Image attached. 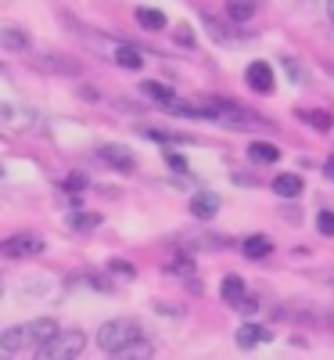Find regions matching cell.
<instances>
[{
    "instance_id": "12",
    "label": "cell",
    "mask_w": 334,
    "mask_h": 360,
    "mask_svg": "<svg viewBox=\"0 0 334 360\" xmlns=\"http://www.w3.org/2000/svg\"><path fill=\"white\" fill-rule=\"evenodd\" d=\"M248 159L259 162V166H269V162L281 159V148H277V144H266V141H255V144L248 148Z\"/></svg>"
},
{
    "instance_id": "11",
    "label": "cell",
    "mask_w": 334,
    "mask_h": 360,
    "mask_svg": "<svg viewBox=\"0 0 334 360\" xmlns=\"http://www.w3.org/2000/svg\"><path fill=\"white\" fill-rule=\"evenodd\" d=\"M273 191H277L281 198H298L302 195V176L298 173H281L277 180H273Z\"/></svg>"
},
{
    "instance_id": "20",
    "label": "cell",
    "mask_w": 334,
    "mask_h": 360,
    "mask_svg": "<svg viewBox=\"0 0 334 360\" xmlns=\"http://www.w3.org/2000/svg\"><path fill=\"white\" fill-rule=\"evenodd\" d=\"M44 65H47V69H69V72H76V69H79L76 62H69V58H54V54H51V58H44Z\"/></svg>"
},
{
    "instance_id": "22",
    "label": "cell",
    "mask_w": 334,
    "mask_h": 360,
    "mask_svg": "<svg viewBox=\"0 0 334 360\" xmlns=\"http://www.w3.org/2000/svg\"><path fill=\"white\" fill-rule=\"evenodd\" d=\"M316 227H320V234L330 238V234H334V213H320V217H316Z\"/></svg>"
},
{
    "instance_id": "27",
    "label": "cell",
    "mask_w": 334,
    "mask_h": 360,
    "mask_svg": "<svg viewBox=\"0 0 334 360\" xmlns=\"http://www.w3.org/2000/svg\"><path fill=\"white\" fill-rule=\"evenodd\" d=\"M327 176H330V180H334V159H330V162H327Z\"/></svg>"
},
{
    "instance_id": "19",
    "label": "cell",
    "mask_w": 334,
    "mask_h": 360,
    "mask_svg": "<svg viewBox=\"0 0 334 360\" xmlns=\"http://www.w3.org/2000/svg\"><path fill=\"white\" fill-rule=\"evenodd\" d=\"M69 224H72L76 231H83V227L90 231V227H98V217H90V213H72V217H69Z\"/></svg>"
},
{
    "instance_id": "4",
    "label": "cell",
    "mask_w": 334,
    "mask_h": 360,
    "mask_svg": "<svg viewBox=\"0 0 334 360\" xmlns=\"http://www.w3.org/2000/svg\"><path fill=\"white\" fill-rule=\"evenodd\" d=\"M98 155L108 162V166H115V169H123V173H133V152H130V148L126 144H101L98 148Z\"/></svg>"
},
{
    "instance_id": "21",
    "label": "cell",
    "mask_w": 334,
    "mask_h": 360,
    "mask_svg": "<svg viewBox=\"0 0 334 360\" xmlns=\"http://www.w3.org/2000/svg\"><path fill=\"white\" fill-rule=\"evenodd\" d=\"M108 270H112V274H119V278H126V281L133 278V266H130V263H123V259H112V263H108Z\"/></svg>"
},
{
    "instance_id": "8",
    "label": "cell",
    "mask_w": 334,
    "mask_h": 360,
    "mask_svg": "<svg viewBox=\"0 0 334 360\" xmlns=\"http://www.w3.org/2000/svg\"><path fill=\"white\" fill-rule=\"evenodd\" d=\"M191 213H194V217H201V220L216 217V213H220V198L212 195V191H198V195L191 198Z\"/></svg>"
},
{
    "instance_id": "3",
    "label": "cell",
    "mask_w": 334,
    "mask_h": 360,
    "mask_svg": "<svg viewBox=\"0 0 334 360\" xmlns=\"http://www.w3.org/2000/svg\"><path fill=\"white\" fill-rule=\"evenodd\" d=\"M40 252H44V238L40 234H29V231H22V234H15V238H8V242H4V256H11V259L40 256Z\"/></svg>"
},
{
    "instance_id": "1",
    "label": "cell",
    "mask_w": 334,
    "mask_h": 360,
    "mask_svg": "<svg viewBox=\"0 0 334 360\" xmlns=\"http://www.w3.org/2000/svg\"><path fill=\"white\" fill-rule=\"evenodd\" d=\"M140 339H144V332H140L137 321H108V324H101V332H98V346L105 353H115V356L130 353Z\"/></svg>"
},
{
    "instance_id": "15",
    "label": "cell",
    "mask_w": 334,
    "mask_h": 360,
    "mask_svg": "<svg viewBox=\"0 0 334 360\" xmlns=\"http://www.w3.org/2000/svg\"><path fill=\"white\" fill-rule=\"evenodd\" d=\"M140 94H147V98H155V101H159L162 108L176 101V98H173V90H169V86H162V83H155V79H147V83H140Z\"/></svg>"
},
{
    "instance_id": "13",
    "label": "cell",
    "mask_w": 334,
    "mask_h": 360,
    "mask_svg": "<svg viewBox=\"0 0 334 360\" xmlns=\"http://www.w3.org/2000/svg\"><path fill=\"white\" fill-rule=\"evenodd\" d=\"M255 0H227V18L230 22H248L255 15Z\"/></svg>"
},
{
    "instance_id": "5",
    "label": "cell",
    "mask_w": 334,
    "mask_h": 360,
    "mask_svg": "<svg viewBox=\"0 0 334 360\" xmlns=\"http://www.w3.org/2000/svg\"><path fill=\"white\" fill-rule=\"evenodd\" d=\"M58 332H62V328H58V321H51V317H40V321H29L25 324V335H29V346H44L47 339H54Z\"/></svg>"
},
{
    "instance_id": "9",
    "label": "cell",
    "mask_w": 334,
    "mask_h": 360,
    "mask_svg": "<svg viewBox=\"0 0 334 360\" xmlns=\"http://www.w3.org/2000/svg\"><path fill=\"white\" fill-rule=\"evenodd\" d=\"M266 339H269V332H266V328H259V324H241L237 328V346L241 349H252V346H259Z\"/></svg>"
},
{
    "instance_id": "24",
    "label": "cell",
    "mask_w": 334,
    "mask_h": 360,
    "mask_svg": "<svg viewBox=\"0 0 334 360\" xmlns=\"http://www.w3.org/2000/svg\"><path fill=\"white\" fill-rule=\"evenodd\" d=\"M166 162H169L173 169H180V173H184V169H187V162H184V155H176V152H169V155H166Z\"/></svg>"
},
{
    "instance_id": "23",
    "label": "cell",
    "mask_w": 334,
    "mask_h": 360,
    "mask_svg": "<svg viewBox=\"0 0 334 360\" xmlns=\"http://www.w3.org/2000/svg\"><path fill=\"white\" fill-rule=\"evenodd\" d=\"M176 40L184 44V47H194V33H191V25H176Z\"/></svg>"
},
{
    "instance_id": "10",
    "label": "cell",
    "mask_w": 334,
    "mask_h": 360,
    "mask_svg": "<svg viewBox=\"0 0 334 360\" xmlns=\"http://www.w3.org/2000/svg\"><path fill=\"white\" fill-rule=\"evenodd\" d=\"M241 252H245L248 259H266L269 252H273V242L266 234H252V238H245V245H241Z\"/></svg>"
},
{
    "instance_id": "26",
    "label": "cell",
    "mask_w": 334,
    "mask_h": 360,
    "mask_svg": "<svg viewBox=\"0 0 334 360\" xmlns=\"http://www.w3.org/2000/svg\"><path fill=\"white\" fill-rule=\"evenodd\" d=\"M327 15H330V22H334V0H327Z\"/></svg>"
},
{
    "instance_id": "25",
    "label": "cell",
    "mask_w": 334,
    "mask_h": 360,
    "mask_svg": "<svg viewBox=\"0 0 334 360\" xmlns=\"http://www.w3.org/2000/svg\"><path fill=\"white\" fill-rule=\"evenodd\" d=\"M237 310H241V314H255V310H259V299H255V295H248V299H245V303H241Z\"/></svg>"
},
{
    "instance_id": "6",
    "label": "cell",
    "mask_w": 334,
    "mask_h": 360,
    "mask_svg": "<svg viewBox=\"0 0 334 360\" xmlns=\"http://www.w3.org/2000/svg\"><path fill=\"white\" fill-rule=\"evenodd\" d=\"M245 83L255 90V94H269L273 90V69L266 62H252L248 72H245Z\"/></svg>"
},
{
    "instance_id": "7",
    "label": "cell",
    "mask_w": 334,
    "mask_h": 360,
    "mask_svg": "<svg viewBox=\"0 0 334 360\" xmlns=\"http://www.w3.org/2000/svg\"><path fill=\"white\" fill-rule=\"evenodd\" d=\"M220 295H223V303L227 307H241V303H245V299H248V292H245V281H241L237 274H227L223 278V285H220Z\"/></svg>"
},
{
    "instance_id": "16",
    "label": "cell",
    "mask_w": 334,
    "mask_h": 360,
    "mask_svg": "<svg viewBox=\"0 0 334 360\" xmlns=\"http://www.w3.org/2000/svg\"><path fill=\"white\" fill-rule=\"evenodd\" d=\"M0 40H4V51H11V54H18V51L29 47V37L22 33V29H4V33H0Z\"/></svg>"
},
{
    "instance_id": "17",
    "label": "cell",
    "mask_w": 334,
    "mask_h": 360,
    "mask_svg": "<svg viewBox=\"0 0 334 360\" xmlns=\"http://www.w3.org/2000/svg\"><path fill=\"white\" fill-rule=\"evenodd\" d=\"M137 22H140L144 29H162V25H166V15H162L159 8H137Z\"/></svg>"
},
{
    "instance_id": "18",
    "label": "cell",
    "mask_w": 334,
    "mask_h": 360,
    "mask_svg": "<svg viewBox=\"0 0 334 360\" xmlns=\"http://www.w3.org/2000/svg\"><path fill=\"white\" fill-rule=\"evenodd\" d=\"M298 119H302V123H309V127H316L320 134L330 127V115L327 112H306V108H298Z\"/></svg>"
},
{
    "instance_id": "14",
    "label": "cell",
    "mask_w": 334,
    "mask_h": 360,
    "mask_svg": "<svg viewBox=\"0 0 334 360\" xmlns=\"http://www.w3.org/2000/svg\"><path fill=\"white\" fill-rule=\"evenodd\" d=\"M112 58H115L119 65H126V69H140V65H144V58H140V51H133L130 44H115Z\"/></svg>"
},
{
    "instance_id": "2",
    "label": "cell",
    "mask_w": 334,
    "mask_h": 360,
    "mask_svg": "<svg viewBox=\"0 0 334 360\" xmlns=\"http://www.w3.org/2000/svg\"><path fill=\"white\" fill-rule=\"evenodd\" d=\"M83 349H86V335L76 332V328H69V332H58L54 339H47V342L36 349V356H40V360H72V356H79Z\"/></svg>"
}]
</instances>
